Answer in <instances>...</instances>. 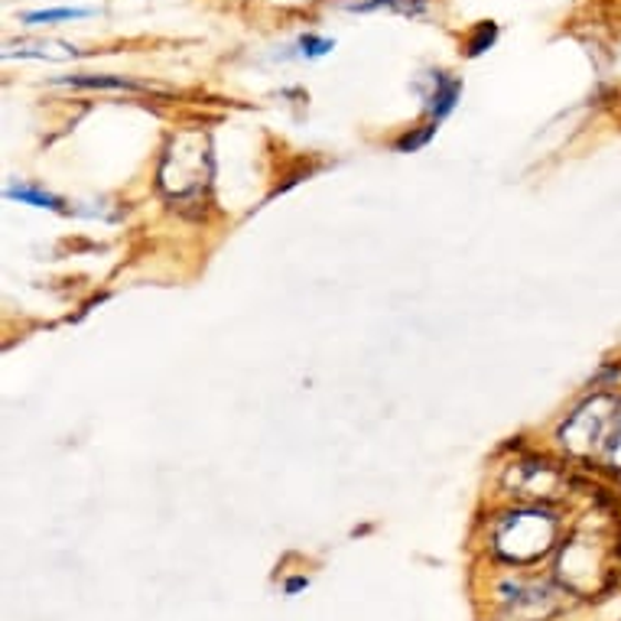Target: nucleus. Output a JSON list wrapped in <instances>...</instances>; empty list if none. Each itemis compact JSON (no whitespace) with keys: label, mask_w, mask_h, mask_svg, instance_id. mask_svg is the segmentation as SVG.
Listing matches in <instances>:
<instances>
[{"label":"nucleus","mask_w":621,"mask_h":621,"mask_svg":"<svg viewBox=\"0 0 621 621\" xmlns=\"http://www.w3.org/2000/svg\"><path fill=\"white\" fill-rule=\"evenodd\" d=\"M186 144H189V137L172 140L167 157H164V167H160V189L170 196L172 202H186V199L202 196L206 186H209V176H212V157H209L206 137L196 134L192 150H186Z\"/></svg>","instance_id":"3"},{"label":"nucleus","mask_w":621,"mask_h":621,"mask_svg":"<svg viewBox=\"0 0 621 621\" xmlns=\"http://www.w3.org/2000/svg\"><path fill=\"white\" fill-rule=\"evenodd\" d=\"M459 95H462V82L459 78H452L446 72H433V92L427 95V112H430V117L433 120L450 117L455 102H459Z\"/></svg>","instance_id":"5"},{"label":"nucleus","mask_w":621,"mask_h":621,"mask_svg":"<svg viewBox=\"0 0 621 621\" xmlns=\"http://www.w3.org/2000/svg\"><path fill=\"white\" fill-rule=\"evenodd\" d=\"M82 17H92V10L85 7H56V10H33L23 17V23L36 27V23H62V20H82Z\"/></svg>","instance_id":"11"},{"label":"nucleus","mask_w":621,"mask_h":621,"mask_svg":"<svg viewBox=\"0 0 621 621\" xmlns=\"http://www.w3.org/2000/svg\"><path fill=\"white\" fill-rule=\"evenodd\" d=\"M560 443L569 455L621 475V394L589 397L560 427Z\"/></svg>","instance_id":"1"},{"label":"nucleus","mask_w":621,"mask_h":621,"mask_svg":"<svg viewBox=\"0 0 621 621\" xmlns=\"http://www.w3.org/2000/svg\"><path fill=\"white\" fill-rule=\"evenodd\" d=\"M560 520L547 508H520L505 514L495 527V554L508 564H537L557 547Z\"/></svg>","instance_id":"2"},{"label":"nucleus","mask_w":621,"mask_h":621,"mask_svg":"<svg viewBox=\"0 0 621 621\" xmlns=\"http://www.w3.org/2000/svg\"><path fill=\"white\" fill-rule=\"evenodd\" d=\"M7 56L20 59H50V62H69V59H78L82 53L69 43H59V40H20V43H7Z\"/></svg>","instance_id":"4"},{"label":"nucleus","mask_w":621,"mask_h":621,"mask_svg":"<svg viewBox=\"0 0 621 621\" xmlns=\"http://www.w3.org/2000/svg\"><path fill=\"white\" fill-rule=\"evenodd\" d=\"M520 472L527 475L520 482V492H527V495H550L554 485L560 482V475L550 469V462H524Z\"/></svg>","instance_id":"6"},{"label":"nucleus","mask_w":621,"mask_h":621,"mask_svg":"<svg viewBox=\"0 0 621 621\" xmlns=\"http://www.w3.org/2000/svg\"><path fill=\"white\" fill-rule=\"evenodd\" d=\"M433 134H436V127H433V124H430V127H423L420 134H407L403 140H397V150H400V154H407V150H417V147H423V144H427V140H430Z\"/></svg>","instance_id":"13"},{"label":"nucleus","mask_w":621,"mask_h":621,"mask_svg":"<svg viewBox=\"0 0 621 621\" xmlns=\"http://www.w3.org/2000/svg\"><path fill=\"white\" fill-rule=\"evenodd\" d=\"M333 50H336V43H333V40H326V36H313V33H309V36H303V40H299V53H303L306 59L329 56Z\"/></svg>","instance_id":"12"},{"label":"nucleus","mask_w":621,"mask_h":621,"mask_svg":"<svg viewBox=\"0 0 621 621\" xmlns=\"http://www.w3.org/2000/svg\"><path fill=\"white\" fill-rule=\"evenodd\" d=\"M69 85H78V88H114V92H140L144 85L130 82V78H114V75H75V78H65Z\"/></svg>","instance_id":"10"},{"label":"nucleus","mask_w":621,"mask_h":621,"mask_svg":"<svg viewBox=\"0 0 621 621\" xmlns=\"http://www.w3.org/2000/svg\"><path fill=\"white\" fill-rule=\"evenodd\" d=\"M348 10L358 13H378V10H391V13H403V17H420L430 0H348Z\"/></svg>","instance_id":"7"},{"label":"nucleus","mask_w":621,"mask_h":621,"mask_svg":"<svg viewBox=\"0 0 621 621\" xmlns=\"http://www.w3.org/2000/svg\"><path fill=\"white\" fill-rule=\"evenodd\" d=\"M7 199L33 206V209H62V202H59L56 196H50L46 189H36V186H10Z\"/></svg>","instance_id":"8"},{"label":"nucleus","mask_w":621,"mask_h":621,"mask_svg":"<svg viewBox=\"0 0 621 621\" xmlns=\"http://www.w3.org/2000/svg\"><path fill=\"white\" fill-rule=\"evenodd\" d=\"M495 40H498V23H492V20L478 23V27L469 33V40H465V56L478 59L482 53H488V50L495 46Z\"/></svg>","instance_id":"9"},{"label":"nucleus","mask_w":621,"mask_h":621,"mask_svg":"<svg viewBox=\"0 0 621 621\" xmlns=\"http://www.w3.org/2000/svg\"><path fill=\"white\" fill-rule=\"evenodd\" d=\"M303 586H306V579H290V582H286V592L293 596V592H296V589H303Z\"/></svg>","instance_id":"14"}]
</instances>
